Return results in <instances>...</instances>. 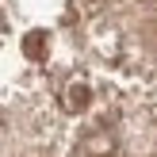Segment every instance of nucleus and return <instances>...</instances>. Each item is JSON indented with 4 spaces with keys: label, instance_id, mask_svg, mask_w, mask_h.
<instances>
[{
    "label": "nucleus",
    "instance_id": "f257e3e1",
    "mask_svg": "<svg viewBox=\"0 0 157 157\" xmlns=\"http://www.w3.org/2000/svg\"><path fill=\"white\" fill-rule=\"evenodd\" d=\"M0 157H157V0H0Z\"/></svg>",
    "mask_w": 157,
    "mask_h": 157
}]
</instances>
